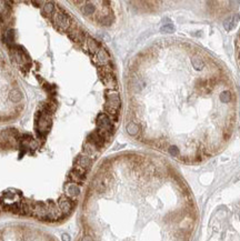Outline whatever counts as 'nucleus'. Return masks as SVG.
<instances>
[{
  "label": "nucleus",
  "mask_w": 240,
  "mask_h": 241,
  "mask_svg": "<svg viewBox=\"0 0 240 241\" xmlns=\"http://www.w3.org/2000/svg\"><path fill=\"white\" fill-rule=\"evenodd\" d=\"M101 80H102L103 85L110 90L117 89V79L112 73H107V75H101Z\"/></svg>",
  "instance_id": "nucleus-7"
},
{
  "label": "nucleus",
  "mask_w": 240,
  "mask_h": 241,
  "mask_svg": "<svg viewBox=\"0 0 240 241\" xmlns=\"http://www.w3.org/2000/svg\"><path fill=\"white\" fill-rule=\"evenodd\" d=\"M95 61L97 62L99 66H107L110 62V57L107 50L103 48H100V50L95 55Z\"/></svg>",
  "instance_id": "nucleus-5"
},
{
  "label": "nucleus",
  "mask_w": 240,
  "mask_h": 241,
  "mask_svg": "<svg viewBox=\"0 0 240 241\" xmlns=\"http://www.w3.org/2000/svg\"><path fill=\"white\" fill-rule=\"evenodd\" d=\"M86 43H87L88 51H89L91 55H96V53L100 50L99 43H98L97 40L93 39V38L88 37L87 39H86Z\"/></svg>",
  "instance_id": "nucleus-10"
},
{
  "label": "nucleus",
  "mask_w": 240,
  "mask_h": 241,
  "mask_svg": "<svg viewBox=\"0 0 240 241\" xmlns=\"http://www.w3.org/2000/svg\"><path fill=\"white\" fill-rule=\"evenodd\" d=\"M62 240L63 241H70V239H69V237H68L67 234H63V236H62Z\"/></svg>",
  "instance_id": "nucleus-21"
},
{
  "label": "nucleus",
  "mask_w": 240,
  "mask_h": 241,
  "mask_svg": "<svg viewBox=\"0 0 240 241\" xmlns=\"http://www.w3.org/2000/svg\"><path fill=\"white\" fill-rule=\"evenodd\" d=\"M98 148L95 146L93 143H91V142L87 141L85 143V146H83V153L86 154V156L90 157L91 159H93L96 156H97L98 153Z\"/></svg>",
  "instance_id": "nucleus-9"
},
{
  "label": "nucleus",
  "mask_w": 240,
  "mask_h": 241,
  "mask_svg": "<svg viewBox=\"0 0 240 241\" xmlns=\"http://www.w3.org/2000/svg\"><path fill=\"white\" fill-rule=\"evenodd\" d=\"M220 98V101L223 102V103H229L231 100H232V95H231V92L226 90V91L221 92L219 96Z\"/></svg>",
  "instance_id": "nucleus-17"
},
{
  "label": "nucleus",
  "mask_w": 240,
  "mask_h": 241,
  "mask_svg": "<svg viewBox=\"0 0 240 241\" xmlns=\"http://www.w3.org/2000/svg\"><path fill=\"white\" fill-rule=\"evenodd\" d=\"M98 21H99L101 25L103 26H109L112 23L113 21V16L112 15H101L99 18H98Z\"/></svg>",
  "instance_id": "nucleus-15"
},
{
  "label": "nucleus",
  "mask_w": 240,
  "mask_h": 241,
  "mask_svg": "<svg viewBox=\"0 0 240 241\" xmlns=\"http://www.w3.org/2000/svg\"><path fill=\"white\" fill-rule=\"evenodd\" d=\"M169 153L173 157H179L180 154V151H179V148H177L176 146H170L169 147Z\"/></svg>",
  "instance_id": "nucleus-20"
},
{
  "label": "nucleus",
  "mask_w": 240,
  "mask_h": 241,
  "mask_svg": "<svg viewBox=\"0 0 240 241\" xmlns=\"http://www.w3.org/2000/svg\"><path fill=\"white\" fill-rule=\"evenodd\" d=\"M191 63H192L193 68H195L196 70H199V71H201V70L205 68V62H203V60L201 59V58L198 57V56H193V57L191 58Z\"/></svg>",
  "instance_id": "nucleus-13"
},
{
  "label": "nucleus",
  "mask_w": 240,
  "mask_h": 241,
  "mask_svg": "<svg viewBox=\"0 0 240 241\" xmlns=\"http://www.w3.org/2000/svg\"><path fill=\"white\" fill-rule=\"evenodd\" d=\"M160 31L161 33H173L175 31V27H173L172 23H166L165 26H162V27L160 28Z\"/></svg>",
  "instance_id": "nucleus-19"
},
{
  "label": "nucleus",
  "mask_w": 240,
  "mask_h": 241,
  "mask_svg": "<svg viewBox=\"0 0 240 241\" xmlns=\"http://www.w3.org/2000/svg\"><path fill=\"white\" fill-rule=\"evenodd\" d=\"M68 36H69V38L72 40V41L78 43H82L83 41H86V39H87L86 33H83L82 30L79 29L77 26L72 25V23H71L70 28L68 29Z\"/></svg>",
  "instance_id": "nucleus-3"
},
{
  "label": "nucleus",
  "mask_w": 240,
  "mask_h": 241,
  "mask_svg": "<svg viewBox=\"0 0 240 241\" xmlns=\"http://www.w3.org/2000/svg\"><path fill=\"white\" fill-rule=\"evenodd\" d=\"M106 99H107V103H106L105 107L111 108V109H115L117 111L119 110L121 101H120V97L118 95V92L110 90L106 93Z\"/></svg>",
  "instance_id": "nucleus-4"
},
{
  "label": "nucleus",
  "mask_w": 240,
  "mask_h": 241,
  "mask_svg": "<svg viewBox=\"0 0 240 241\" xmlns=\"http://www.w3.org/2000/svg\"><path fill=\"white\" fill-rule=\"evenodd\" d=\"M239 20H240V15L239 13H236V15L231 16V17H229L228 19L225 20L223 27H225V29L227 30V31H230V30H232L233 28H235L236 23H237Z\"/></svg>",
  "instance_id": "nucleus-11"
},
{
  "label": "nucleus",
  "mask_w": 240,
  "mask_h": 241,
  "mask_svg": "<svg viewBox=\"0 0 240 241\" xmlns=\"http://www.w3.org/2000/svg\"><path fill=\"white\" fill-rule=\"evenodd\" d=\"M52 20L53 23H55V25L61 30H67L68 31V29H69L70 26H71V19H70V17L66 13H63L61 9H59L58 11H56V13H53Z\"/></svg>",
  "instance_id": "nucleus-1"
},
{
  "label": "nucleus",
  "mask_w": 240,
  "mask_h": 241,
  "mask_svg": "<svg viewBox=\"0 0 240 241\" xmlns=\"http://www.w3.org/2000/svg\"><path fill=\"white\" fill-rule=\"evenodd\" d=\"M75 164L76 166L81 167V168H83V169L86 170H89V168L91 167V164H92V159H91L90 157L86 156L85 153H82L77 157V159L75 160Z\"/></svg>",
  "instance_id": "nucleus-6"
},
{
  "label": "nucleus",
  "mask_w": 240,
  "mask_h": 241,
  "mask_svg": "<svg viewBox=\"0 0 240 241\" xmlns=\"http://www.w3.org/2000/svg\"><path fill=\"white\" fill-rule=\"evenodd\" d=\"M82 13H85L86 16H91L96 13V7L90 3H86L85 5L82 6Z\"/></svg>",
  "instance_id": "nucleus-16"
},
{
  "label": "nucleus",
  "mask_w": 240,
  "mask_h": 241,
  "mask_svg": "<svg viewBox=\"0 0 240 241\" xmlns=\"http://www.w3.org/2000/svg\"><path fill=\"white\" fill-rule=\"evenodd\" d=\"M9 99L12 102H16V103H17V102H19L20 100L22 99V93H21L19 90L13 89L9 92Z\"/></svg>",
  "instance_id": "nucleus-14"
},
{
  "label": "nucleus",
  "mask_w": 240,
  "mask_h": 241,
  "mask_svg": "<svg viewBox=\"0 0 240 241\" xmlns=\"http://www.w3.org/2000/svg\"><path fill=\"white\" fill-rule=\"evenodd\" d=\"M140 131V127L139 124L135 121H130L129 123L127 124V132L130 134V136H137Z\"/></svg>",
  "instance_id": "nucleus-12"
},
{
  "label": "nucleus",
  "mask_w": 240,
  "mask_h": 241,
  "mask_svg": "<svg viewBox=\"0 0 240 241\" xmlns=\"http://www.w3.org/2000/svg\"><path fill=\"white\" fill-rule=\"evenodd\" d=\"M87 141L91 142V143H93L96 147H97L98 149H100L101 147H103V144H105L106 140L103 137H101L99 133H98L97 131L92 132V133H90L89 134V137H88V140Z\"/></svg>",
  "instance_id": "nucleus-8"
},
{
  "label": "nucleus",
  "mask_w": 240,
  "mask_h": 241,
  "mask_svg": "<svg viewBox=\"0 0 240 241\" xmlns=\"http://www.w3.org/2000/svg\"><path fill=\"white\" fill-rule=\"evenodd\" d=\"M97 126L99 130H102V131H106L110 134H112L113 131H115V128H113L112 126L111 119H110L109 116L106 113H100L99 116H98Z\"/></svg>",
  "instance_id": "nucleus-2"
},
{
  "label": "nucleus",
  "mask_w": 240,
  "mask_h": 241,
  "mask_svg": "<svg viewBox=\"0 0 240 241\" xmlns=\"http://www.w3.org/2000/svg\"><path fill=\"white\" fill-rule=\"evenodd\" d=\"M53 10H55V3H46L43 6V13L47 16H50L53 13Z\"/></svg>",
  "instance_id": "nucleus-18"
},
{
  "label": "nucleus",
  "mask_w": 240,
  "mask_h": 241,
  "mask_svg": "<svg viewBox=\"0 0 240 241\" xmlns=\"http://www.w3.org/2000/svg\"><path fill=\"white\" fill-rule=\"evenodd\" d=\"M3 21H5V19H3V16L0 13V26L3 25Z\"/></svg>",
  "instance_id": "nucleus-22"
}]
</instances>
